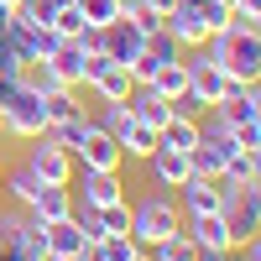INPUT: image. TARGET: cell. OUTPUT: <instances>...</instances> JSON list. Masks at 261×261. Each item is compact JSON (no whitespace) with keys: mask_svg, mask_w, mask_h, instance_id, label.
I'll return each instance as SVG.
<instances>
[{"mask_svg":"<svg viewBox=\"0 0 261 261\" xmlns=\"http://www.w3.org/2000/svg\"><path fill=\"white\" fill-rule=\"evenodd\" d=\"M73 162L89 167V172H120V167H125V151H120V141H115L105 125H89V136L73 146Z\"/></svg>","mask_w":261,"mask_h":261,"instance_id":"cell-7","label":"cell"},{"mask_svg":"<svg viewBox=\"0 0 261 261\" xmlns=\"http://www.w3.org/2000/svg\"><path fill=\"white\" fill-rule=\"evenodd\" d=\"M136 241H130V235H99V241L89 246V256L94 261H136Z\"/></svg>","mask_w":261,"mask_h":261,"instance_id":"cell-25","label":"cell"},{"mask_svg":"<svg viewBox=\"0 0 261 261\" xmlns=\"http://www.w3.org/2000/svg\"><path fill=\"white\" fill-rule=\"evenodd\" d=\"M183 63H188V94L199 99L204 110H214V105H220V99L235 89V84H230V73H225V68H214V63L204 58V47L193 53V58H183Z\"/></svg>","mask_w":261,"mask_h":261,"instance_id":"cell-6","label":"cell"},{"mask_svg":"<svg viewBox=\"0 0 261 261\" xmlns=\"http://www.w3.org/2000/svg\"><path fill=\"white\" fill-rule=\"evenodd\" d=\"M0 251H6V230H0Z\"/></svg>","mask_w":261,"mask_h":261,"instance_id":"cell-32","label":"cell"},{"mask_svg":"<svg viewBox=\"0 0 261 261\" xmlns=\"http://www.w3.org/2000/svg\"><path fill=\"white\" fill-rule=\"evenodd\" d=\"M42 246H47V261H73L89 251V241H84V230L73 214H63V220H47L42 225Z\"/></svg>","mask_w":261,"mask_h":261,"instance_id":"cell-8","label":"cell"},{"mask_svg":"<svg viewBox=\"0 0 261 261\" xmlns=\"http://www.w3.org/2000/svg\"><path fill=\"white\" fill-rule=\"evenodd\" d=\"M0 130L16 141H37V136H47V110H42V94L32 89H11V99L0 105Z\"/></svg>","mask_w":261,"mask_h":261,"instance_id":"cell-4","label":"cell"},{"mask_svg":"<svg viewBox=\"0 0 261 261\" xmlns=\"http://www.w3.org/2000/svg\"><path fill=\"white\" fill-rule=\"evenodd\" d=\"M183 230V209L172 193H141L136 204H130V241H136L141 251H151L157 241H167V235H178Z\"/></svg>","mask_w":261,"mask_h":261,"instance_id":"cell-2","label":"cell"},{"mask_svg":"<svg viewBox=\"0 0 261 261\" xmlns=\"http://www.w3.org/2000/svg\"><path fill=\"white\" fill-rule=\"evenodd\" d=\"M146 172H151V183H157V188H183L188 178H193V167H188V151H172V146H162L157 141V151H151V157H146Z\"/></svg>","mask_w":261,"mask_h":261,"instance_id":"cell-9","label":"cell"},{"mask_svg":"<svg viewBox=\"0 0 261 261\" xmlns=\"http://www.w3.org/2000/svg\"><path fill=\"white\" fill-rule=\"evenodd\" d=\"M204 58L214 68H225L230 84H261V32L246 21H230L225 32H214L204 42Z\"/></svg>","mask_w":261,"mask_h":261,"instance_id":"cell-1","label":"cell"},{"mask_svg":"<svg viewBox=\"0 0 261 261\" xmlns=\"http://www.w3.org/2000/svg\"><path fill=\"white\" fill-rule=\"evenodd\" d=\"M47 27H53L58 37H84V16H79V6H73V0H63V6L53 11V21H47Z\"/></svg>","mask_w":261,"mask_h":261,"instance_id":"cell-29","label":"cell"},{"mask_svg":"<svg viewBox=\"0 0 261 261\" xmlns=\"http://www.w3.org/2000/svg\"><path fill=\"white\" fill-rule=\"evenodd\" d=\"M89 125H94V120H89V110H79V115H68V120H53V125H47V136H53L63 151H73L84 136H89Z\"/></svg>","mask_w":261,"mask_h":261,"instance_id":"cell-22","label":"cell"},{"mask_svg":"<svg viewBox=\"0 0 261 261\" xmlns=\"http://www.w3.org/2000/svg\"><path fill=\"white\" fill-rule=\"evenodd\" d=\"M141 42H146V32L136 27V21H125V16L110 21V27L99 32V47L110 53V63H120V68H125L130 58H141Z\"/></svg>","mask_w":261,"mask_h":261,"instance_id":"cell-10","label":"cell"},{"mask_svg":"<svg viewBox=\"0 0 261 261\" xmlns=\"http://www.w3.org/2000/svg\"><path fill=\"white\" fill-rule=\"evenodd\" d=\"M193 261H235V251H199Z\"/></svg>","mask_w":261,"mask_h":261,"instance_id":"cell-30","label":"cell"},{"mask_svg":"<svg viewBox=\"0 0 261 261\" xmlns=\"http://www.w3.org/2000/svg\"><path fill=\"white\" fill-rule=\"evenodd\" d=\"M204 136V120H188V115H167V125L157 130V141L172 146V151H193Z\"/></svg>","mask_w":261,"mask_h":261,"instance_id":"cell-18","label":"cell"},{"mask_svg":"<svg viewBox=\"0 0 261 261\" xmlns=\"http://www.w3.org/2000/svg\"><path fill=\"white\" fill-rule=\"evenodd\" d=\"M21 167H27L37 183H73V172H79L73 151H63L53 136H37V141L27 146V162H21Z\"/></svg>","mask_w":261,"mask_h":261,"instance_id":"cell-5","label":"cell"},{"mask_svg":"<svg viewBox=\"0 0 261 261\" xmlns=\"http://www.w3.org/2000/svg\"><path fill=\"white\" fill-rule=\"evenodd\" d=\"M120 151H125L130 162H146L151 151H157V130H151V125H141V120H130V130L120 136Z\"/></svg>","mask_w":261,"mask_h":261,"instance_id":"cell-24","label":"cell"},{"mask_svg":"<svg viewBox=\"0 0 261 261\" xmlns=\"http://www.w3.org/2000/svg\"><path fill=\"white\" fill-rule=\"evenodd\" d=\"M220 183H225V188H251V183H261V151H235V157L225 162V172H220Z\"/></svg>","mask_w":261,"mask_h":261,"instance_id":"cell-19","label":"cell"},{"mask_svg":"<svg viewBox=\"0 0 261 261\" xmlns=\"http://www.w3.org/2000/svg\"><path fill=\"white\" fill-rule=\"evenodd\" d=\"M172 199H178L183 220H193V214H220V183H214V178H199V172H193L183 188H172Z\"/></svg>","mask_w":261,"mask_h":261,"instance_id":"cell-11","label":"cell"},{"mask_svg":"<svg viewBox=\"0 0 261 261\" xmlns=\"http://www.w3.org/2000/svg\"><path fill=\"white\" fill-rule=\"evenodd\" d=\"M0 172H6V157H0Z\"/></svg>","mask_w":261,"mask_h":261,"instance_id":"cell-33","label":"cell"},{"mask_svg":"<svg viewBox=\"0 0 261 261\" xmlns=\"http://www.w3.org/2000/svg\"><path fill=\"white\" fill-rule=\"evenodd\" d=\"M94 225H99V235H130V199H115V204L94 209Z\"/></svg>","mask_w":261,"mask_h":261,"instance_id":"cell-26","label":"cell"},{"mask_svg":"<svg viewBox=\"0 0 261 261\" xmlns=\"http://www.w3.org/2000/svg\"><path fill=\"white\" fill-rule=\"evenodd\" d=\"M73 178H79V188H84V204H89V209H105V204L125 199V183H120V172H89V167H79Z\"/></svg>","mask_w":261,"mask_h":261,"instance_id":"cell-13","label":"cell"},{"mask_svg":"<svg viewBox=\"0 0 261 261\" xmlns=\"http://www.w3.org/2000/svg\"><path fill=\"white\" fill-rule=\"evenodd\" d=\"M32 220H63V214H73V183H37L32 193V204H27Z\"/></svg>","mask_w":261,"mask_h":261,"instance_id":"cell-12","label":"cell"},{"mask_svg":"<svg viewBox=\"0 0 261 261\" xmlns=\"http://www.w3.org/2000/svg\"><path fill=\"white\" fill-rule=\"evenodd\" d=\"M125 105H130V115H136L141 125H151V130H162V125H167V115H172V105H167L157 89H151V84H136Z\"/></svg>","mask_w":261,"mask_h":261,"instance_id":"cell-16","label":"cell"},{"mask_svg":"<svg viewBox=\"0 0 261 261\" xmlns=\"http://www.w3.org/2000/svg\"><path fill=\"white\" fill-rule=\"evenodd\" d=\"M193 256H199V246L188 241V230H178V235H167V241L151 246V261H193Z\"/></svg>","mask_w":261,"mask_h":261,"instance_id":"cell-27","label":"cell"},{"mask_svg":"<svg viewBox=\"0 0 261 261\" xmlns=\"http://www.w3.org/2000/svg\"><path fill=\"white\" fill-rule=\"evenodd\" d=\"M141 6H146V11H157V16H167L172 6H178V0H141Z\"/></svg>","mask_w":261,"mask_h":261,"instance_id":"cell-31","label":"cell"},{"mask_svg":"<svg viewBox=\"0 0 261 261\" xmlns=\"http://www.w3.org/2000/svg\"><path fill=\"white\" fill-rule=\"evenodd\" d=\"M47 63H53V73L68 84V89H84V37H63Z\"/></svg>","mask_w":261,"mask_h":261,"instance_id":"cell-14","label":"cell"},{"mask_svg":"<svg viewBox=\"0 0 261 261\" xmlns=\"http://www.w3.org/2000/svg\"><path fill=\"white\" fill-rule=\"evenodd\" d=\"M0 188H6V204L11 209H27L32 193H37V178H32L27 167H6V172H0Z\"/></svg>","mask_w":261,"mask_h":261,"instance_id":"cell-21","label":"cell"},{"mask_svg":"<svg viewBox=\"0 0 261 261\" xmlns=\"http://www.w3.org/2000/svg\"><path fill=\"white\" fill-rule=\"evenodd\" d=\"M84 16V32H105L110 21H120V0H73Z\"/></svg>","mask_w":261,"mask_h":261,"instance_id":"cell-23","label":"cell"},{"mask_svg":"<svg viewBox=\"0 0 261 261\" xmlns=\"http://www.w3.org/2000/svg\"><path fill=\"white\" fill-rule=\"evenodd\" d=\"M214 183H220V178H214ZM220 220L230 230V246L235 251L251 246L256 230H261V183H251V188H225L220 183Z\"/></svg>","mask_w":261,"mask_h":261,"instance_id":"cell-3","label":"cell"},{"mask_svg":"<svg viewBox=\"0 0 261 261\" xmlns=\"http://www.w3.org/2000/svg\"><path fill=\"white\" fill-rule=\"evenodd\" d=\"M183 230H188V241L199 246V251H235L220 214H193V220H183Z\"/></svg>","mask_w":261,"mask_h":261,"instance_id":"cell-15","label":"cell"},{"mask_svg":"<svg viewBox=\"0 0 261 261\" xmlns=\"http://www.w3.org/2000/svg\"><path fill=\"white\" fill-rule=\"evenodd\" d=\"M42 110H47V125H53V120L79 115L84 105H79V94H73V89H58V94H42Z\"/></svg>","mask_w":261,"mask_h":261,"instance_id":"cell-28","label":"cell"},{"mask_svg":"<svg viewBox=\"0 0 261 261\" xmlns=\"http://www.w3.org/2000/svg\"><path fill=\"white\" fill-rule=\"evenodd\" d=\"M151 89H157V94H162V99L172 105V99H178V94L188 89V63H183V58H172V63H162V68L151 73Z\"/></svg>","mask_w":261,"mask_h":261,"instance_id":"cell-20","label":"cell"},{"mask_svg":"<svg viewBox=\"0 0 261 261\" xmlns=\"http://www.w3.org/2000/svg\"><path fill=\"white\" fill-rule=\"evenodd\" d=\"M89 89H94V99H99V105H125V99H130V89H136V79H130L120 63H110L99 79H89Z\"/></svg>","mask_w":261,"mask_h":261,"instance_id":"cell-17","label":"cell"}]
</instances>
